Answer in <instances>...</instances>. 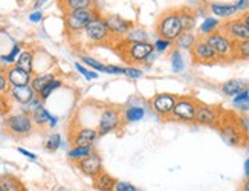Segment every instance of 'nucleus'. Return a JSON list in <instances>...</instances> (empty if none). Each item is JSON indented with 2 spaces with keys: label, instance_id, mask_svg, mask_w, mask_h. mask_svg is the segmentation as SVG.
I'll use <instances>...</instances> for the list:
<instances>
[{
  "label": "nucleus",
  "instance_id": "7c9ffc66",
  "mask_svg": "<svg viewBox=\"0 0 249 191\" xmlns=\"http://www.w3.org/2000/svg\"><path fill=\"white\" fill-rule=\"evenodd\" d=\"M55 75L53 73H40V75H34L32 77V81H31V87L36 90V93L38 95L43 89H45L46 84H49Z\"/></svg>",
  "mask_w": 249,
  "mask_h": 191
},
{
  "label": "nucleus",
  "instance_id": "f03ea898",
  "mask_svg": "<svg viewBox=\"0 0 249 191\" xmlns=\"http://www.w3.org/2000/svg\"><path fill=\"white\" fill-rule=\"evenodd\" d=\"M182 33H183V29H182L178 9H168V11L162 13L159 16L156 22V34L160 38L176 41Z\"/></svg>",
  "mask_w": 249,
  "mask_h": 191
},
{
  "label": "nucleus",
  "instance_id": "bb28decb",
  "mask_svg": "<svg viewBox=\"0 0 249 191\" xmlns=\"http://www.w3.org/2000/svg\"><path fill=\"white\" fill-rule=\"evenodd\" d=\"M123 118H124L125 124L138 122L145 118V109L141 107V105H128V107H125L123 112Z\"/></svg>",
  "mask_w": 249,
  "mask_h": 191
},
{
  "label": "nucleus",
  "instance_id": "423d86ee",
  "mask_svg": "<svg viewBox=\"0 0 249 191\" xmlns=\"http://www.w3.org/2000/svg\"><path fill=\"white\" fill-rule=\"evenodd\" d=\"M125 46L121 49L123 60L128 63V66H138L147 63V58L151 52L155 51L153 43L150 41H144V43H127L124 41Z\"/></svg>",
  "mask_w": 249,
  "mask_h": 191
},
{
  "label": "nucleus",
  "instance_id": "f3484780",
  "mask_svg": "<svg viewBox=\"0 0 249 191\" xmlns=\"http://www.w3.org/2000/svg\"><path fill=\"white\" fill-rule=\"evenodd\" d=\"M6 78L11 87H20V86H29L32 81V75L25 70L18 69L17 66H13L6 70Z\"/></svg>",
  "mask_w": 249,
  "mask_h": 191
},
{
  "label": "nucleus",
  "instance_id": "c9c22d12",
  "mask_svg": "<svg viewBox=\"0 0 249 191\" xmlns=\"http://www.w3.org/2000/svg\"><path fill=\"white\" fill-rule=\"evenodd\" d=\"M61 145H63V141H61V136L58 133H52L46 139V142H45V148H46L48 152H51V153L57 152Z\"/></svg>",
  "mask_w": 249,
  "mask_h": 191
},
{
  "label": "nucleus",
  "instance_id": "c756f323",
  "mask_svg": "<svg viewBox=\"0 0 249 191\" xmlns=\"http://www.w3.org/2000/svg\"><path fill=\"white\" fill-rule=\"evenodd\" d=\"M196 41H197V37L194 35L193 33H182L179 35V38L175 41V46L179 51L180 49H183V51H191Z\"/></svg>",
  "mask_w": 249,
  "mask_h": 191
},
{
  "label": "nucleus",
  "instance_id": "20e7f679",
  "mask_svg": "<svg viewBox=\"0 0 249 191\" xmlns=\"http://www.w3.org/2000/svg\"><path fill=\"white\" fill-rule=\"evenodd\" d=\"M197 105H199V101L194 97H190V95L179 97L175 104V109H173L170 120L176 121V122H182V124H196Z\"/></svg>",
  "mask_w": 249,
  "mask_h": 191
},
{
  "label": "nucleus",
  "instance_id": "7ed1b4c3",
  "mask_svg": "<svg viewBox=\"0 0 249 191\" xmlns=\"http://www.w3.org/2000/svg\"><path fill=\"white\" fill-rule=\"evenodd\" d=\"M205 40L211 45L219 63H230L235 60V41H232L223 31H215V33L205 37Z\"/></svg>",
  "mask_w": 249,
  "mask_h": 191
},
{
  "label": "nucleus",
  "instance_id": "9b49d317",
  "mask_svg": "<svg viewBox=\"0 0 249 191\" xmlns=\"http://www.w3.org/2000/svg\"><path fill=\"white\" fill-rule=\"evenodd\" d=\"M190 52H191V58L196 65H215V63H219V58L215 55L214 49L202 37L197 38V41L194 43Z\"/></svg>",
  "mask_w": 249,
  "mask_h": 191
},
{
  "label": "nucleus",
  "instance_id": "aec40b11",
  "mask_svg": "<svg viewBox=\"0 0 249 191\" xmlns=\"http://www.w3.org/2000/svg\"><path fill=\"white\" fill-rule=\"evenodd\" d=\"M178 13H179L183 33H193V29L196 28V20H197L196 11L193 8H180L178 9Z\"/></svg>",
  "mask_w": 249,
  "mask_h": 191
},
{
  "label": "nucleus",
  "instance_id": "49530a36",
  "mask_svg": "<svg viewBox=\"0 0 249 191\" xmlns=\"http://www.w3.org/2000/svg\"><path fill=\"white\" fill-rule=\"evenodd\" d=\"M235 8H237V13H246L249 11V0H239L237 3H234Z\"/></svg>",
  "mask_w": 249,
  "mask_h": 191
},
{
  "label": "nucleus",
  "instance_id": "39448f33",
  "mask_svg": "<svg viewBox=\"0 0 249 191\" xmlns=\"http://www.w3.org/2000/svg\"><path fill=\"white\" fill-rule=\"evenodd\" d=\"M124 118H123V112L115 107V105H104L101 113H100V120H98V130L100 136L109 135L112 132H116L124 127Z\"/></svg>",
  "mask_w": 249,
  "mask_h": 191
},
{
  "label": "nucleus",
  "instance_id": "864d4df0",
  "mask_svg": "<svg viewBox=\"0 0 249 191\" xmlns=\"http://www.w3.org/2000/svg\"><path fill=\"white\" fill-rule=\"evenodd\" d=\"M57 122H58L57 116H51V120H49V127H51V129H53V127L57 125Z\"/></svg>",
  "mask_w": 249,
  "mask_h": 191
},
{
  "label": "nucleus",
  "instance_id": "ea45409f",
  "mask_svg": "<svg viewBox=\"0 0 249 191\" xmlns=\"http://www.w3.org/2000/svg\"><path fill=\"white\" fill-rule=\"evenodd\" d=\"M81 61L84 63V65H88L90 69L98 70V72H104V73H106V65H103L101 61L95 60V58H92V57H89V55H83V57H81Z\"/></svg>",
  "mask_w": 249,
  "mask_h": 191
},
{
  "label": "nucleus",
  "instance_id": "a19ab883",
  "mask_svg": "<svg viewBox=\"0 0 249 191\" xmlns=\"http://www.w3.org/2000/svg\"><path fill=\"white\" fill-rule=\"evenodd\" d=\"M75 69H77L80 73H81V75L86 78V80H88V81H90V80H96V78H98V73H96L95 70H89L88 68H86V66H83L81 65V63H75Z\"/></svg>",
  "mask_w": 249,
  "mask_h": 191
},
{
  "label": "nucleus",
  "instance_id": "6ab92c4d",
  "mask_svg": "<svg viewBox=\"0 0 249 191\" xmlns=\"http://www.w3.org/2000/svg\"><path fill=\"white\" fill-rule=\"evenodd\" d=\"M9 97L13 98L16 103L21 104V105H28L31 104V101L37 97L36 90L29 86H20V87H11L9 89Z\"/></svg>",
  "mask_w": 249,
  "mask_h": 191
},
{
  "label": "nucleus",
  "instance_id": "b1692460",
  "mask_svg": "<svg viewBox=\"0 0 249 191\" xmlns=\"http://www.w3.org/2000/svg\"><path fill=\"white\" fill-rule=\"evenodd\" d=\"M58 5L61 6L63 13L77 11V9H88L93 8V0H58Z\"/></svg>",
  "mask_w": 249,
  "mask_h": 191
},
{
  "label": "nucleus",
  "instance_id": "f257e3e1",
  "mask_svg": "<svg viewBox=\"0 0 249 191\" xmlns=\"http://www.w3.org/2000/svg\"><path fill=\"white\" fill-rule=\"evenodd\" d=\"M219 135L225 144L230 147H245L248 145V132L243 130V127L239 122V116L232 115L231 112L225 113L222 116V121L217 125Z\"/></svg>",
  "mask_w": 249,
  "mask_h": 191
},
{
  "label": "nucleus",
  "instance_id": "4c0bfd02",
  "mask_svg": "<svg viewBox=\"0 0 249 191\" xmlns=\"http://www.w3.org/2000/svg\"><path fill=\"white\" fill-rule=\"evenodd\" d=\"M235 60H249V40L235 43Z\"/></svg>",
  "mask_w": 249,
  "mask_h": 191
},
{
  "label": "nucleus",
  "instance_id": "1a4fd4ad",
  "mask_svg": "<svg viewBox=\"0 0 249 191\" xmlns=\"http://www.w3.org/2000/svg\"><path fill=\"white\" fill-rule=\"evenodd\" d=\"M5 127L11 135L21 138V136H28L34 130V121H32V116L29 113L21 112V113L9 115L5 120Z\"/></svg>",
  "mask_w": 249,
  "mask_h": 191
},
{
  "label": "nucleus",
  "instance_id": "a211bd4d",
  "mask_svg": "<svg viewBox=\"0 0 249 191\" xmlns=\"http://www.w3.org/2000/svg\"><path fill=\"white\" fill-rule=\"evenodd\" d=\"M249 89V81L246 80H240V78H232V80H228L222 83L220 86V90L225 97H230V98H234L237 97L239 93L245 92Z\"/></svg>",
  "mask_w": 249,
  "mask_h": 191
},
{
  "label": "nucleus",
  "instance_id": "8fccbe9b",
  "mask_svg": "<svg viewBox=\"0 0 249 191\" xmlns=\"http://www.w3.org/2000/svg\"><path fill=\"white\" fill-rule=\"evenodd\" d=\"M243 173H245V177H249V156L245 159V164H243Z\"/></svg>",
  "mask_w": 249,
  "mask_h": 191
},
{
  "label": "nucleus",
  "instance_id": "a878e982",
  "mask_svg": "<svg viewBox=\"0 0 249 191\" xmlns=\"http://www.w3.org/2000/svg\"><path fill=\"white\" fill-rule=\"evenodd\" d=\"M14 66H17L18 69L25 70L32 75V72H34V52L32 51H21V54L18 55Z\"/></svg>",
  "mask_w": 249,
  "mask_h": 191
},
{
  "label": "nucleus",
  "instance_id": "c03bdc74",
  "mask_svg": "<svg viewBox=\"0 0 249 191\" xmlns=\"http://www.w3.org/2000/svg\"><path fill=\"white\" fill-rule=\"evenodd\" d=\"M106 73H112V75H124V68L115 66V65H106Z\"/></svg>",
  "mask_w": 249,
  "mask_h": 191
},
{
  "label": "nucleus",
  "instance_id": "13d9d810",
  "mask_svg": "<svg viewBox=\"0 0 249 191\" xmlns=\"http://www.w3.org/2000/svg\"><path fill=\"white\" fill-rule=\"evenodd\" d=\"M0 191H2V190H0Z\"/></svg>",
  "mask_w": 249,
  "mask_h": 191
},
{
  "label": "nucleus",
  "instance_id": "5701e85b",
  "mask_svg": "<svg viewBox=\"0 0 249 191\" xmlns=\"http://www.w3.org/2000/svg\"><path fill=\"white\" fill-rule=\"evenodd\" d=\"M0 190L2 191H26L21 180L13 174H2L0 176Z\"/></svg>",
  "mask_w": 249,
  "mask_h": 191
},
{
  "label": "nucleus",
  "instance_id": "6e6552de",
  "mask_svg": "<svg viewBox=\"0 0 249 191\" xmlns=\"http://www.w3.org/2000/svg\"><path fill=\"white\" fill-rule=\"evenodd\" d=\"M83 34L90 43H95V45H104V43H109V41L113 40L109 28H107V25L104 22V17H101L100 14L84 28Z\"/></svg>",
  "mask_w": 249,
  "mask_h": 191
},
{
  "label": "nucleus",
  "instance_id": "c85d7f7f",
  "mask_svg": "<svg viewBox=\"0 0 249 191\" xmlns=\"http://www.w3.org/2000/svg\"><path fill=\"white\" fill-rule=\"evenodd\" d=\"M95 150H93V147H72L71 150L68 152V159L69 161H72V162H80V161H83L84 157H88V156H90L92 153H93Z\"/></svg>",
  "mask_w": 249,
  "mask_h": 191
},
{
  "label": "nucleus",
  "instance_id": "6e6d98bb",
  "mask_svg": "<svg viewBox=\"0 0 249 191\" xmlns=\"http://www.w3.org/2000/svg\"><path fill=\"white\" fill-rule=\"evenodd\" d=\"M48 2V0H36V3H34V8L36 9H38L40 6H43V5H45Z\"/></svg>",
  "mask_w": 249,
  "mask_h": 191
},
{
  "label": "nucleus",
  "instance_id": "5fc2aeb1",
  "mask_svg": "<svg viewBox=\"0 0 249 191\" xmlns=\"http://www.w3.org/2000/svg\"><path fill=\"white\" fill-rule=\"evenodd\" d=\"M242 20L246 23V26L249 28V11H246V13L242 14Z\"/></svg>",
  "mask_w": 249,
  "mask_h": 191
},
{
  "label": "nucleus",
  "instance_id": "0eeeda50",
  "mask_svg": "<svg viewBox=\"0 0 249 191\" xmlns=\"http://www.w3.org/2000/svg\"><path fill=\"white\" fill-rule=\"evenodd\" d=\"M98 16V11L95 8L88 9H77V11H71L64 14V25L71 34H77L80 31H84L92 20Z\"/></svg>",
  "mask_w": 249,
  "mask_h": 191
},
{
  "label": "nucleus",
  "instance_id": "473e14b6",
  "mask_svg": "<svg viewBox=\"0 0 249 191\" xmlns=\"http://www.w3.org/2000/svg\"><path fill=\"white\" fill-rule=\"evenodd\" d=\"M170 65H171L173 72H176V73H180V72L185 70V61H183V57H182L179 49H173L171 51V54H170Z\"/></svg>",
  "mask_w": 249,
  "mask_h": 191
},
{
  "label": "nucleus",
  "instance_id": "72a5a7b5",
  "mask_svg": "<svg viewBox=\"0 0 249 191\" xmlns=\"http://www.w3.org/2000/svg\"><path fill=\"white\" fill-rule=\"evenodd\" d=\"M232 105L237 110H240L243 113L249 112V89L239 93L237 97H234L232 98Z\"/></svg>",
  "mask_w": 249,
  "mask_h": 191
},
{
  "label": "nucleus",
  "instance_id": "cd10ccee",
  "mask_svg": "<svg viewBox=\"0 0 249 191\" xmlns=\"http://www.w3.org/2000/svg\"><path fill=\"white\" fill-rule=\"evenodd\" d=\"M124 41H127V43H144V41H150V35L145 29L135 26L127 33Z\"/></svg>",
  "mask_w": 249,
  "mask_h": 191
},
{
  "label": "nucleus",
  "instance_id": "a18cd8bd",
  "mask_svg": "<svg viewBox=\"0 0 249 191\" xmlns=\"http://www.w3.org/2000/svg\"><path fill=\"white\" fill-rule=\"evenodd\" d=\"M9 87V83H8V78H6V72H0V93L6 92Z\"/></svg>",
  "mask_w": 249,
  "mask_h": 191
},
{
  "label": "nucleus",
  "instance_id": "f704fd0d",
  "mask_svg": "<svg viewBox=\"0 0 249 191\" xmlns=\"http://www.w3.org/2000/svg\"><path fill=\"white\" fill-rule=\"evenodd\" d=\"M61 84H63V81H61L60 78H53L49 84H46L45 89H43V90L38 93V97L41 98V101H46V100L51 97V95H52L53 90H57L58 87H61Z\"/></svg>",
  "mask_w": 249,
  "mask_h": 191
},
{
  "label": "nucleus",
  "instance_id": "de8ad7c7",
  "mask_svg": "<svg viewBox=\"0 0 249 191\" xmlns=\"http://www.w3.org/2000/svg\"><path fill=\"white\" fill-rule=\"evenodd\" d=\"M17 152H18L20 155H23L25 157L31 159V161H37V155H34V153H31V152L25 150V148H21V147H18V148H17Z\"/></svg>",
  "mask_w": 249,
  "mask_h": 191
},
{
  "label": "nucleus",
  "instance_id": "f8f14e48",
  "mask_svg": "<svg viewBox=\"0 0 249 191\" xmlns=\"http://www.w3.org/2000/svg\"><path fill=\"white\" fill-rule=\"evenodd\" d=\"M223 112L217 105L199 103L196 112V124L203 127H217L222 121Z\"/></svg>",
  "mask_w": 249,
  "mask_h": 191
},
{
  "label": "nucleus",
  "instance_id": "4be33fe9",
  "mask_svg": "<svg viewBox=\"0 0 249 191\" xmlns=\"http://www.w3.org/2000/svg\"><path fill=\"white\" fill-rule=\"evenodd\" d=\"M116 180L118 179H115L110 173L103 172L100 176L93 179V188L96 191H115Z\"/></svg>",
  "mask_w": 249,
  "mask_h": 191
},
{
  "label": "nucleus",
  "instance_id": "9d476101",
  "mask_svg": "<svg viewBox=\"0 0 249 191\" xmlns=\"http://www.w3.org/2000/svg\"><path fill=\"white\" fill-rule=\"evenodd\" d=\"M178 95L175 93H168V92H162L156 93L153 98L150 100V107L153 109V112L160 116L164 120H170V116L175 109V104L178 101Z\"/></svg>",
  "mask_w": 249,
  "mask_h": 191
},
{
  "label": "nucleus",
  "instance_id": "09e8293b",
  "mask_svg": "<svg viewBox=\"0 0 249 191\" xmlns=\"http://www.w3.org/2000/svg\"><path fill=\"white\" fill-rule=\"evenodd\" d=\"M29 20H31L32 23H38V22H41V20H43V14L40 11H34V13L29 14Z\"/></svg>",
  "mask_w": 249,
  "mask_h": 191
},
{
  "label": "nucleus",
  "instance_id": "dca6fc26",
  "mask_svg": "<svg viewBox=\"0 0 249 191\" xmlns=\"http://www.w3.org/2000/svg\"><path fill=\"white\" fill-rule=\"evenodd\" d=\"M98 130L92 129V127H83L78 129L72 136H71V142L75 147H93L95 141L98 139Z\"/></svg>",
  "mask_w": 249,
  "mask_h": 191
},
{
  "label": "nucleus",
  "instance_id": "4468645a",
  "mask_svg": "<svg viewBox=\"0 0 249 191\" xmlns=\"http://www.w3.org/2000/svg\"><path fill=\"white\" fill-rule=\"evenodd\" d=\"M104 22H106L107 28H109L113 40H116V38L120 40V38L125 37L128 31L132 29V28H135L132 20H125L124 17L118 16V14H109V16H106L104 17Z\"/></svg>",
  "mask_w": 249,
  "mask_h": 191
},
{
  "label": "nucleus",
  "instance_id": "412c9836",
  "mask_svg": "<svg viewBox=\"0 0 249 191\" xmlns=\"http://www.w3.org/2000/svg\"><path fill=\"white\" fill-rule=\"evenodd\" d=\"M210 11L214 17H217V18H231L232 16L237 14V8L232 3L213 2V3H210Z\"/></svg>",
  "mask_w": 249,
  "mask_h": 191
},
{
  "label": "nucleus",
  "instance_id": "2eb2a0df",
  "mask_svg": "<svg viewBox=\"0 0 249 191\" xmlns=\"http://www.w3.org/2000/svg\"><path fill=\"white\" fill-rule=\"evenodd\" d=\"M77 167H78V170H80V172L84 176H88L90 179H95L96 176H100L104 172L103 157L98 153H96V152H93L88 157H84L83 161L77 162Z\"/></svg>",
  "mask_w": 249,
  "mask_h": 191
},
{
  "label": "nucleus",
  "instance_id": "4d7b16f0",
  "mask_svg": "<svg viewBox=\"0 0 249 191\" xmlns=\"http://www.w3.org/2000/svg\"><path fill=\"white\" fill-rule=\"evenodd\" d=\"M188 2H190L191 5H200L202 0H188Z\"/></svg>",
  "mask_w": 249,
  "mask_h": 191
},
{
  "label": "nucleus",
  "instance_id": "3c124183",
  "mask_svg": "<svg viewBox=\"0 0 249 191\" xmlns=\"http://www.w3.org/2000/svg\"><path fill=\"white\" fill-rule=\"evenodd\" d=\"M159 57V54H158V52L156 51H153V52H151V54L148 55V58H147V63H148V65H150V63H153L156 58Z\"/></svg>",
  "mask_w": 249,
  "mask_h": 191
},
{
  "label": "nucleus",
  "instance_id": "393cba45",
  "mask_svg": "<svg viewBox=\"0 0 249 191\" xmlns=\"http://www.w3.org/2000/svg\"><path fill=\"white\" fill-rule=\"evenodd\" d=\"M220 26H222V22L217 17H205L203 22L199 26V35L202 38L208 37L210 34L215 33V31H219Z\"/></svg>",
  "mask_w": 249,
  "mask_h": 191
},
{
  "label": "nucleus",
  "instance_id": "58836bf2",
  "mask_svg": "<svg viewBox=\"0 0 249 191\" xmlns=\"http://www.w3.org/2000/svg\"><path fill=\"white\" fill-rule=\"evenodd\" d=\"M153 46H155V51L158 52V54H164V52L173 49V46H175V41L165 40V38H160V37H159L158 40H155Z\"/></svg>",
  "mask_w": 249,
  "mask_h": 191
},
{
  "label": "nucleus",
  "instance_id": "37998d69",
  "mask_svg": "<svg viewBox=\"0 0 249 191\" xmlns=\"http://www.w3.org/2000/svg\"><path fill=\"white\" fill-rule=\"evenodd\" d=\"M115 191H139L133 184L127 182V180H116Z\"/></svg>",
  "mask_w": 249,
  "mask_h": 191
},
{
  "label": "nucleus",
  "instance_id": "e433bc0d",
  "mask_svg": "<svg viewBox=\"0 0 249 191\" xmlns=\"http://www.w3.org/2000/svg\"><path fill=\"white\" fill-rule=\"evenodd\" d=\"M20 54H21V45H14L6 55H0V58H2V63H5V65H13V63L16 65Z\"/></svg>",
  "mask_w": 249,
  "mask_h": 191
},
{
  "label": "nucleus",
  "instance_id": "2f4dec72",
  "mask_svg": "<svg viewBox=\"0 0 249 191\" xmlns=\"http://www.w3.org/2000/svg\"><path fill=\"white\" fill-rule=\"evenodd\" d=\"M31 116H32V121H34V124L41 127L45 124H49V120H51L52 115L45 109V105H40V107H37L36 110H32Z\"/></svg>",
  "mask_w": 249,
  "mask_h": 191
},
{
  "label": "nucleus",
  "instance_id": "79ce46f5",
  "mask_svg": "<svg viewBox=\"0 0 249 191\" xmlns=\"http://www.w3.org/2000/svg\"><path fill=\"white\" fill-rule=\"evenodd\" d=\"M124 75L130 80H139L144 77V72L138 69L136 66H127L124 68Z\"/></svg>",
  "mask_w": 249,
  "mask_h": 191
},
{
  "label": "nucleus",
  "instance_id": "603ef678",
  "mask_svg": "<svg viewBox=\"0 0 249 191\" xmlns=\"http://www.w3.org/2000/svg\"><path fill=\"white\" fill-rule=\"evenodd\" d=\"M240 191H249V177H246V179L243 180V184H242V187H240Z\"/></svg>",
  "mask_w": 249,
  "mask_h": 191
},
{
  "label": "nucleus",
  "instance_id": "ddd939ff",
  "mask_svg": "<svg viewBox=\"0 0 249 191\" xmlns=\"http://www.w3.org/2000/svg\"><path fill=\"white\" fill-rule=\"evenodd\" d=\"M220 31H223V33L228 35L232 41H235V43L249 40V28L242 20V17L226 20L225 23H222Z\"/></svg>",
  "mask_w": 249,
  "mask_h": 191
}]
</instances>
